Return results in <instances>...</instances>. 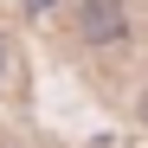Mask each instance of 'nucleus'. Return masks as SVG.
Returning a JSON list of instances; mask_svg holds the SVG:
<instances>
[{
    "mask_svg": "<svg viewBox=\"0 0 148 148\" xmlns=\"http://www.w3.org/2000/svg\"><path fill=\"white\" fill-rule=\"evenodd\" d=\"M122 0H84V13H77V32L90 39V45H110V39H122Z\"/></svg>",
    "mask_w": 148,
    "mask_h": 148,
    "instance_id": "obj_1",
    "label": "nucleus"
}]
</instances>
